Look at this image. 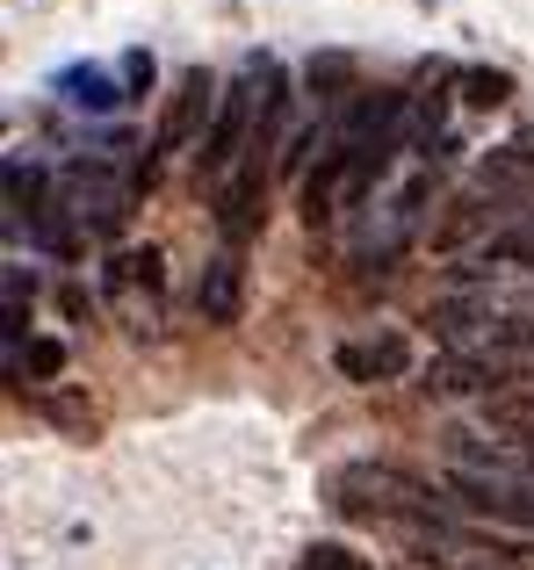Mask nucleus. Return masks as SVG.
<instances>
[{
	"mask_svg": "<svg viewBox=\"0 0 534 570\" xmlns=\"http://www.w3.org/2000/svg\"><path fill=\"white\" fill-rule=\"evenodd\" d=\"M333 499H339V513L376 520V528H412V534H419V528H434V520H441L434 484L390 470V462H347V470L333 476Z\"/></svg>",
	"mask_w": 534,
	"mask_h": 570,
	"instance_id": "nucleus-1",
	"label": "nucleus"
},
{
	"mask_svg": "<svg viewBox=\"0 0 534 570\" xmlns=\"http://www.w3.org/2000/svg\"><path fill=\"white\" fill-rule=\"evenodd\" d=\"M239 311H246V246H217L202 261V282H196V318L239 325Z\"/></svg>",
	"mask_w": 534,
	"mask_h": 570,
	"instance_id": "nucleus-8",
	"label": "nucleus"
},
{
	"mask_svg": "<svg viewBox=\"0 0 534 570\" xmlns=\"http://www.w3.org/2000/svg\"><path fill=\"white\" fill-rule=\"evenodd\" d=\"M405 368H412L405 333H376V340H347L339 347V376H354V383H390Z\"/></svg>",
	"mask_w": 534,
	"mask_h": 570,
	"instance_id": "nucleus-9",
	"label": "nucleus"
},
{
	"mask_svg": "<svg viewBox=\"0 0 534 570\" xmlns=\"http://www.w3.org/2000/svg\"><path fill=\"white\" fill-rule=\"evenodd\" d=\"M296 570H376L362 557V549H339V542H310L304 557H296Z\"/></svg>",
	"mask_w": 534,
	"mask_h": 570,
	"instance_id": "nucleus-14",
	"label": "nucleus"
},
{
	"mask_svg": "<svg viewBox=\"0 0 534 570\" xmlns=\"http://www.w3.org/2000/svg\"><path fill=\"white\" fill-rule=\"evenodd\" d=\"M448 505L498 528H527L534 534V476H477V470H448Z\"/></svg>",
	"mask_w": 534,
	"mask_h": 570,
	"instance_id": "nucleus-4",
	"label": "nucleus"
},
{
	"mask_svg": "<svg viewBox=\"0 0 534 570\" xmlns=\"http://www.w3.org/2000/svg\"><path fill=\"white\" fill-rule=\"evenodd\" d=\"M426 195H434V174H412V181H397L376 209H362V224H354V261L362 267H390L397 253L419 238Z\"/></svg>",
	"mask_w": 534,
	"mask_h": 570,
	"instance_id": "nucleus-2",
	"label": "nucleus"
},
{
	"mask_svg": "<svg viewBox=\"0 0 534 570\" xmlns=\"http://www.w3.org/2000/svg\"><path fill=\"white\" fill-rule=\"evenodd\" d=\"M469 181H484V188H498V195H521V203H534V130H521L513 145H498V153L484 159Z\"/></svg>",
	"mask_w": 534,
	"mask_h": 570,
	"instance_id": "nucleus-10",
	"label": "nucleus"
},
{
	"mask_svg": "<svg viewBox=\"0 0 534 570\" xmlns=\"http://www.w3.org/2000/svg\"><path fill=\"white\" fill-rule=\"evenodd\" d=\"M527 217H534V203H521V195H498V188H484V181H469L448 209H441L434 246H441V253H469V246L484 253L492 238H506L513 224H527Z\"/></svg>",
	"mask_w": 534,
	"mask_h": 570,
	"instance_id": "nucleus-3",
	"label": "nucleus"
},
{
	"mask_svg": "<svg viewBox=\"0 0 534 570\" xmlns=\"http://www.w3.org/2000/svg\"><path fill=\"white\" fill-rule=\"evenodd\" d=\"M14 376H29V383H58V376H66V340L37 333L22 354H14Z\"/></svg>",
	"mask_w": 534,
	"mask_h": 570,
	"instance_id": "nucleus-11",
	"label": "nucleus"
},
{
	"mask_svg": "<svg viewBox=\"0 0 534 570\" xmlns=\"http://www.w3.org/2000/svg\"><path fill=\"white\" fill-rule=\"evenodd\" d=\"M506 95H513V80H506V72H492V66L463 72V101H469V109H498Z\"/></svg>",
	"mask_w": 534,
	"mask_h": 570,
	"instance_id": "nucleus-13",
	"label": "nucleus"
},
{
	"mask_svg": "<svg viewBox=\"0 0 534 570\" xmlns=\"http://www.w3.org/2000/svg\"><path fill=\"white\" fill-rule=\"evenodd\" d=\"M58 87H66L72 109H116V101H123V87H109V72H95V66H72Z\"/></svg>",
	"mask_w": 534,
	"mask_h": 570,
	"instance_id": "nucleus-12",
	"label": "nucleus"
},
{
	"mask_svg": "<svg viewBox=\"0 0 534 570\" xmlns=\"http://www.w3.org/2000/svg\"><path fill=\"white\" fill-rule=\"evenodd\" d=\"M217 80L210 72H181L174 80V95H167V109H159V145L152 153H188V145H210V130H217Z\"/></svg>",
	"mask_w": 534,
	"mask_h": 570,
	"instance_id": "nucleus-5",
	"label": "nucleus"
},
{
	"mask_svg": "<svg viewBox=\"0 0 534 570\" xmlns=\"http://www.w3.org/2000/svg\"><path fill=\"white\" fill-rule=\"evenodd\" d=\"M339 80H347V58H318V66H310V87H318V95H339Z\"/></svg>",
	"mask_w": 534,
	"mask_h": 570,
	"instance_id": "nucleus-15",
	"label": "nucleus"
},
{
	"mask_svg": "<svg viewBox=\"0 0 534 570\" xmlns=\"http://www.w3.org/2000/svg\"><path fill=\"white\" fill-rule=\"evenodd\" d=\"M260 145H254V159H246V167L217 188V232H225V246H246V238L260 232V195H267V174H275V159H267Z\"/></svg>",
	"mask_w": 534,
	"mask_h": 570,
	"instance_id": "nucleus-7",
	"label": "nucleus"
},
{
	"mask_svg": "<svg viewBox=\"0 0 534 570\" xmlns=\"http://www.w3.org/2000/svg\"><path fill=\"white\" fill-rule=\"evenodd\" d=\"M101 289L116 296V304H130V325H152L159 318V289H167V261H159V246H130V253H109V267H101Z\"/></svg>",
	"mask_w": 534,
	"mask_h": 570,
	"instance_id": "nucleus-6",
	"label": "nucleus"
},
{
	"mask_svg": "<svg viewBox=\"0 0 534 570\" xmlns=\"http://www.w3.org/2000/svg\"><path fill=\"white\" fill-rule=\"evenodd\" d=\"M123 80H130V95H145V80H152V51H130L123 58Z\"/></svg>",
	"mask_w": 534,
	"mask_h": 570,
	"instance_id": "nucleus-16",
	"label": "nucleus"
}]
</instances>
